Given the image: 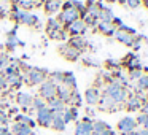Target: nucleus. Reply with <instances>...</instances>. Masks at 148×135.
<instances>
[{"label": "nucleus", "instance_id": "obj_51", "mask_svg": "<svg viewBox=\"0 0 148 135\" xmlns=\"http://www.w3.org/2000/svg\"><path fill=\"white\" fill-rule=\"evenodd\" d=\"M10 135H11V134H10Z\"/></svg>", "mask_w": 148, "mask_h": 135}, {"label": "nucleus", "instance_id": "obj_46", "mask_svg": "<svg viewBox=\"0 0 148 135\" xmlns=\"http://www.w3.org/2000/svg\"><path fill=\"white\" fill-rule=\"evenodd\" d=\"M107 3H116V0H105Z\"/></svg>", "mask_w": 148, "mask_h": 135}, {"label": "nucleus", "instance_id": "obj_18", "mask_svg": "<svg viewBox=\"0 0 148 135\" xmlns=\"http://www.w3.org/2000/svg\"><path fill=\"white\" fill-rule=\"evenodd\" d=\"M97 30H99L100 33H103V35L107 37H113L116 32V27L113 26L112 22H103V21H99L97 22Z\"/></svg>", "mask_w": 148, "mask_h": 135}, {"label": "nucleus", "instance_id": "obj_7", "mask_svg": "<svg viewBox=\"0 0 148 135\" xmlns=\"http://www.w3.org/2000/svg\"><path fill=\"white\" fill-rule=\"evenodd\" d=\"M92 134V119L91 118H83L81 121L77 122L75 125V135H91Z\"/></svg>", "mask_w": 148, "mask_h": 135}, {"label": "nucleus", "instance_id": "obj_3", "mask_svg": "<svg viewBox=\"0 0 148 135\" xmlns=\"http://www.w3.org/2000/svg\"><path fill=\"white\" fill-rule=\"evenodd\" d=\"M46 70L42 68H29L26 72V75L23 76V81H26L27 86H37V84H42L43 81H46Z\"/></svg>", "mask_w": 148, "mask_h": 135}, {"label": "nucleus", "instance_id": "obj_49", "mask_svg": "<svg viewBox=\"0 0 148 135\" xmlns=\"http://www.w3.org/2000/svg\"><path fill=\"white\" fill-rule=\"evenodd\" d=\"M91 135H97V134H94V132H92V134H91Z\"/></svg>", "mask_w": 148, "mask_h": 135}, {"label": "nucleus", "instance_id": "obj_24", "mask_svg": "<svg viewBox=\"0 0 148 135\" xmlns=\"http://www.w3.org/2000/svg\"><path fill=\"white\" fill-rule=\"evenodd\" d=\"M113 18H115L113 11L110 10L108 7L102 5V8H100V14H99V21H103V22H112Z\"/></svg>", "mask_w": 148, "mask_h": 135}, {"label": "nucleus", "instance_id": "obj_45", "mask_svg": "<svg viewBox=\"0 0 148 135\" xmlns=\"http://www.w3.org/2000/svg\"><path fill=\"white\" fill-rule=\"evenodd\" d=\"M138 135H148V130H145V129H142V130H137Z\"/></svg>", "mask_w": 148, "mask_h": 135}, {"label": "nucleus", "instance_id": "obj_10", "mask_svg": "<svg viewBox=\"0 0 148 135\" xmlns=\"http://www.w3.org/2000/svg\"><path fill=\"white\" fill-rule=\"evenodd\" d=\"M143 99L145 97L137 95V94H132V95H129L127 100H126L124 108L127 110V111H140L142 103H143Z\"/></svg>", "mask_w": 148, "mask_h": 135}, {"label": "nucleus", "instance_id": "obj_37", "mask_svg": "<svg viewBox=\"0 0 148 135\" xmlns=\"http://www.w3.org/2000/svg\"><path fill=\"white\" fill-rule=\"evenodd\" d=\"M147 118H148V115H145V113H138L137 118H135V122H137V125H143L145 122H147Z\"/></svg>", "mask_w": 148, "mask_h": 135}, {"label": "nucleus", "instance_id": "obj_5", "mask_svg": "<svg viewBox=\"0 0 148 135\" xmlns=\"http://www.w3.org/2000/svg\"><path fill=\"white\" fill-rule=\"evenodd\" d=\"M38 92H40V97H42L45 102H49L51 99H54V97L58 95V86H56L51 80H46L40 84Z\"/></svg>", "mask_w": 148, "mask_h": 135}, {"label": "nucleus", "instance_id": "obj_47", "mask_svg": "<svg viewBox=\"0 0 148 135\" xmlns=\"http://www.w3.org/2000/svg\"><path fill=\"white\" fill-rule=\"evenodd\" d=\"M143 5H145V7L148 8V0H143Z\"/></svg>", "mask_w": 148, "mask_h": 135}, {"label": "nucleus", "instance_id": "obj_14", "mask_svg": "<svg viewBox=\"0 0 148 135\" xmlns=\"http://www.w3.org/2000/svg\"><path fill=\"white\" fill-rule=\"evenodd\" d=\"M43 8H45L46 14L53 16V14L59 13V11L62 10V0H45Z\"/></svg>", "mask_w": 148, "mask_h": 135}, {"label": "nucleus", "instance_id": "obj_6", "mask_svg": "<svg viewBox=\"0 0 148 135\" xmlns=\"http://www.w3.org/2000/svg\"><path fill=\"white\" fill-rule=\"evenodd\" d=\"M51 122H53V111L48 106H45V108L37 111V124L38 125H42V127H51Z\"/></svg>", "mask_w": 148, "mask_h": 135}, {"label": "nucleus", "instance_id": "obj_35", "mask_svg": "<svg viewBox=\"0 0 148 135\" xmlns=\"http://www.w3.org/2000/svg\"><path fill=\"white\" fill-rule=\"evenodd\" d=\"M10 61H11V59L8 57L7 54H2V56H0V72H3L5 68L10 65Z\"/></svg>", "mask_w": 148, "mask_h": 135}, {"label": "nucleus", "instance_id": "obj_44", "mask_svg": "<svg viewBox=\"0 0 148 135\" xmlns=\"http://www.w3.org/2000/svg\"><path fill=\"white\" fill-rule=\"evenodd\" d=\"M121 135H138L137 130H132V132H126V134H121Z\"/></svg>", "mask_w": 148, "mask_h": 135}, {"label": "nucleus", "instance_id": "obj_16", "mask_svg": "<svg viewBox=\"0 0 148 135\" xmlns=\"http://www.w3.org/2000/svg\"><path fill=\"white\" fill-rule=\"evenodd\" d=\"M5 78H7V84H8V86H11V87H19L21 83H23V75H21L19 68L14 70L13 73L7 75Z\"/></svg>", "mask_w": 148, "mask_h": 135}, {"label": "nucleus", "instance_id": "obj_25", "mask_svg": "<svg viewBox=\"0 0 148 135\" xmlns=\"http://www.w3.org/2000/svg\"><path fill=\"white\" fill-rule=\"evenodd\" d=\"M69 45L73 46V48H77L78 51H83V49L88 46V42H86V38H83V37H72V40L69 42Z\"/></svg>", "mask_w": 148, "mask_h": 135}, {"label": "nucleus", "instance_id": "obj_50", "mask_svg": "<svg viewBox=\"0 0 148 135\" xmlns=\"http://www.w3.org/2000/svg\"><path fill=\"white\" fill-rule=\"evenodd\" d=\"M142 2H143V0H142Z\"/></svg>", "mask_w": 148, "mask_h": 135}, {"label": "nucleus", "instance_id": "obj_26", "mask_svg": "<svg viewBox=\"0 0 148 135\" xmlns=\"http://www.w3.org/2000/svg\"><path fill=\"white\" fill-rule=\"evenodd\" d=\"M64 86H67L69 89H72V91H75L77 89V78H75V75L72 73V72H65V75H64Z\"/></svg>", "mask_w": 148, "mask_h": 135}, {"label": "nucleus", "instance_id": "obj_15", "mask_svg": "<svg viewBox=\"0 0 148 135\" xmlns=\"http://www.w3.org/2000/svg\"><path fill=\"white\" fill-rule=\"evenodd\" d=\"M61 54L64 56L67 61H77L78 57H80V54H81V51H78L77 48H73V46H70V45H65V46H62L61 48Z\"/></svg>", "mask_w": 148, "mask_h": 135}, {"label": "nucleus", "instance_id": "obj_11", "mask_svg": "<svg viewBox=\"0 0 148 135\" xmlns=\"http://www.w3.org/2000/svg\"><path fill=\"white\" fill-rule=\"evenodd\" d=\"M99 106H100V110H103V111H116L118 108H121V105H118V103H116L115 100L112 99V97L107 95V94L100 95V99H99Z\"/></svg>", "mask_w": 148, "mask_h": 135}, {"label": "nucleus", "instance_id": "obj_48", "mask_svg": "<svg viewBox=\"0 0 148 135\" xmlns=\"http://www.w3.org/2000/svg\"><path fill=\"white\" fill-rule=\"evenodd\" d=\"M37 3H38V7H40V5L43 3V0H38V2H37Z\"/></svg>", "mask_w": 148, "mask_h": 135}, {"label": "nucleus", "instance_id": "obj_36", "mask_svg": "<svg viewBox=\"0 0 148 135\" xmlns=\"http://www.w3.org/2000/svg\"><path fill=\"white\" fill-rule=\"evenodd\" d=\"M107 65H108L110 68H113V70H119V67H121V62L116 61V59H108V61H107Z\"/></svg>", "mask_w": 148, "mask_h": 135}, {"label": "nucleus", "instance_id": "obj_32", "mask_svg": "<svg viewBox=\"0 0 148 135\" xmlns=\"http://www.w3.org/2000/svg\"><path fill=\"white\" fill-rule=\"evenodd\" d=\"M64 75H65V72H53L49 80H51L56 86H61V84L64 83Z\"/></svg>", "mask_w": 148, "mask_h": 135}, {"label": "nucleus", "instance_id": "obj_33", "mask_svg": "<svg viewBox=\"0 0 148 135\" xmlns=\"http://www.w3.org/2000/svg\"><path fill=\"white\" fill-rule=\"evenodd\" d=\"M18 45H23V43H19V40L14 37V32H11L10 33V37L7 38V48L10 49V51H13L14 48H16Z\"/></svg>", "mask_w": 148, "mask_h": 135}, {"label": "nucleus", "instance_id": "obj_38", "mask_svg": "<svg viewBox=\"0 0 148 135\" xmlns=\"http://www.w3.org/2000/svg\"><path fill=\"white\" fill-rule=\"evenodd\" d=\"M126 5L129 8H132V10H135V8H138L142 5V0H126Z\"/></svg>", "mask_w": 148, "mask_h": 135}, {"label": "nucleus", "instance_id": "obj_17", "mask_svg": "<svg viewBox=\"0 0 148 135\" xmlns=\"http://www.w3.org/2000/svg\"><path fill=\"white\" fill-rule=\"evenodd\" d=\"M16 102L19 106L23 108H32V102H34V97L27 92H18L16 95Z\"/></svg>", "mask_w": 148, "mask_h": 135}, {"label": "nucleus", "instance_id": "obj_20", "mask_svg": "<svg viewBox=\"0 0 148 135\" xmlns=\"http://www.w3.org/2000/svg\"><path fill=\"white\" fill-rule=\"evenodd\" d=\"M11 134L13 135H34V132L29 125H24L21 122H14L13 127H11Z\"/></svg>", "mask_w": 148, "mask_h": 135}, {"label": "nucleus", "instance_id": "obj_39", "mask_svg": "<svg viewBox=\"0 0 148 135\" xmlns=\"http://www.w3.org/2000/svg\"><path fill=\"white\" fill-rule=\"evenodd\" d=\"M142 75H143V72H142V70H131V72H129V78L134 80V81H137Z\"/></svg>", "mask_w": 148, "mask_h": 135}, {"label": "nucleus", "instance_id": "obj_40", "mask_svg": "<svg viewBox=\"0 0 148 135\" xmlns=\"http://www.w3.org/2000/svg\"><path fill=\"white\" fill-rule=\"evenodd\" d=\"M5 87H8L7 78H5V73H3V72H0V89H5Z\"/></svg>", "mask_w": 148, "mask_h": 135}, {"label": "nucleus", "instance_id": "obj_23", "mask_svg": "<svg viewBox=\"0 0 148 135\" xmlns=\"http://www.w3.org/2000/svg\"><path fill=\"white\" fill-rule=\"evenodd\" d=\"M70 94H72V89H69L67 86H64V84L58 86V95L56 97H58L61 102L69 103V100H70Z\"/></svg>", "mask_w": 148, "mask_h": 135}, {"label": "nucleus", "instance_id": "obj_31", "mask_svg": "<svg viewBox=\"0 0 148 135\" xmlns=\"http://www.w3.org/2000/svg\"><path fill=\"white\" fill-rule=\"evenodd\" d=\"M69 105H70V106H75V108L81 106V95H80V92H78L77 89L72 91V94H70V100H69Z\"/></svg>", "mask_w": 148, "mask_h": 135}, {"label": "nucleus", "instance_id": "obj_42", "mask_svg": "<svg viewBox=\"0 0 148 135\" xmlns=\"http://www.w3.org/2000/svg\"><path fill=\"white\" fill-rule=\"evenodd\" d=\"M0 135H10V130H8L7 125H0Z\"/></svg>", "mask_w": 148, "mask_h": 135}, {"label": "nucleus", "instance_id": "obj_30", "mask_svg": "<svg viewBox=\"0 0 148 135\" xmlns=\"http://www.w3.org/2000/svg\"><path fill=\"white\" fill-rule=\"evenodd\" d=\"M16 122H21V124H24V125H29L30 129L35 127V121H34L29 115H16Z\"/></svg>", "mask_w": 148, "mask_h": 135}, {"label": "nucleus", "instance_id": "obj_21", "mask_svg": "<svg viewBox=\"0 0 148 135\" xmlns=\"http://www.w3.org/2000/svg\"><path fill=\"white\" fill-rule=\"evenodd\" d=\"M65 122L62 119V113H53V122H51V127L58 132H64L65 130Z\"/></svg>", "mask_w": 148, "mask_h": 135}, {"label": "nucleus", "instance_id": "obj_4", "mask_svg": "<svg viewBox=\"0 0 148 135\" xmlns=\"http://www.w3.org/2000/svg\"><path fill=\"white\" fill-rule=\"evenodd\" d=\"M77 19H80V14H78V11L72 7L70 2L62 3V13L59 14V22L65 24V26H70V24L75 22Z\"/></svg>", "mask_w": 148, "mask_h": 135}, {"label": "nucleus", "instance_id": "obj_13", "mask_svg": "<svg viewBox=\"0 0 148 135\" xmlns=\"http://www.w3.org/2000/svg\"><path fill=\"white\" fill-rule=\"evenodd\" d=\"M99 99H100V92L96 86L88 87V89L84 91V100H86L88 105H91V106L97 105V103H99Z\"/></svg>", "mask_w": 148, "mask_h": 135}, {"label": "nucleus", "instance_id": "obj_8", "mask_svg": "<svg viewBox=\"0 0 148 135\" xmlns=\"http://www.w3.org/2000/svg\"><path fill=\"white\" fill-rule=\"evenodd\" d=\"M113 37H115L116 42H119L124 46H129V48H132V46L135 45V40H137V35H131V33L124 32V30H119V29H116V32Z\"/></svg>", "mask_w": 148, "mask_h": 135}, {"label": "nucleus", "instance_id": "obj_2", "mask_svg": "<svg viewBox=\"0 0 148 135\" xmlns=\"http://www.w3.org/2000/svg\"><path fill=\"white\" fill-rule=\"evenodd\" d=\"M11 18H13L16 22L24 24V26H37V24H38V18H37L34 13L26 11V10H21V8H18V7L13 8Z\"/></svg>", "mask_w": 148, "mask_h": 135}, {"label": "nucleus", "instance_id": "obj_9", "mask_svg": "<svg viewBox=\"0 0 148 135\" xmlns=\"http://www.w3.org/2000/svg\"><path fill=\"white\" fill-rule=\"evenodd\" d=\"M118 130L121 132V134H126V132H132L135 130V127H137V122H135V118H132V116H124V118H121L118 121Z\"/></svg>", "mask_w": 148, "mask_h": 135}, {"label": "nucleus", "instance_id": "obj_22", "mask_svg": "<svg viewBox=\"0 0 148 135\" xmlns=\"http://www.w3.org/2000/svg\"><path fill=\"white\" fill-rule=\"evenodd\" d=\"M46 106H48V108L51 110L53 113H64V110L67 108V106H65V103L61 102L58 97H54V99L49 100V102L46 103Z\"/></svg>", "mask_w": 148, "mask_h": 135}, {"label": "nucleus", "instance_id": "obj_29", "mask_svg": "<svg viewBox=\"0 0 148 135\" xmlns=\"http://www.w3.org/2000/svg\"><path fill=\"white\" fill-rule=\"evenodd\" d=\"M135 89H137V92H145V91H148V75L147 73H143L137 80V86H135Z\"/></svg>", "mask_w": 148, "mask_h": 135}, {"label": "nucleus", "instance_id": "obj_12", "mask_svg": "<svg viewBox=\"0 0 148 135\" xmlns=\"http://www.w3.org/2000/svg\"><path fill=\"white\" fill-rule=\"evenodd\" d=\"M86 29H88V26L81 19H77L75 22H72L70 26H67V30L72 37H81L86 32Z\"/></svg>", "mask_w": 148, "mask_h": 135}, {"label": "nucleus", "instance_id": "obj_19", "mask_svg": "<svg viewBox=\"0 0 148 135\" xmlns=\"http://www.w3.org/2000/svg\"><path fill=\"white\" fill-rule=\"evenodd\" d=\"M62 119H64L65 124H69V122H72V121H77L78 119V108H75V106H67V108L64 110V113H62Z\"/></svg>", "mask_w": 148, "mask_h": 135}, {"label": "nucleus", "instance_id": "obj_28", "mask_svg": "<svg viewBox=\"0 0 148 135\" xmlns=\"http://www.w3.org/2000/svg\"><path fill=\"white\" fill-rule=\"evenodd\" d=\"M108 129H112L108 124H107L105 121H92V132L94 134H102V132L108 130Z\"/></svg>", "mask_w": 148, "mask_h": 135}, {"label": "nucleus", "instance_id": "obj_34", "mask_svg": "<svg viewBox=\"0 0 148 135\" xmlns=\"http://www.w3.org/2000/svg\"><path fill=\"white\" fill-rule=\"evenodd\" d=\"M45 106H46V102L42 99V97H37V99H34V102H32V108H34V110H37V111H38V110L45 108Z\"/></svg>", "mask_w": 148, "mask_h": 135}, {"label": "nucleus", "instance_id": "obj_27", "mask_svg": "<svg viewBox=\"0 0 148 135\" xmlns=\"http://www.w3.org/2000/svg\"><path fill=\"white\" fill-rule=\"evenodd\" d=\"M14 3L18 5V8L21 10H32V8L37 7V0H13Z\"/></svg>", "mask_w": 148, "mask_h": 135}, {"label": "nucleus", "instance_id": "obj_1", "mask_svg": "<svg viewBox=\"0 0 148 135\" xmlns=\"http://www.w3.org/2000/svg\"><path fill=\"white\" fill-rule=\"evenodd\" d=\"M103 94H107L108 97H112V99L115 100L118 105H121V106H124L127 97L131 95L129 91H127V87L121 86L118 81H110V83H107L105 89H103Z\"/></svg>", "mask_w": 148, "mask_h": 135}, {"label": "nucleus", "instance_id": "obj_41", "mask_svg": "<svg viewBox=\"0 0 148 135\" xmlns=\"http://www.w3.org/2000/svg\"><path fill=\"white\" fill-rule=\"evenodd\" d=\"M8 122V116L5 113H0V125H7Z\"/></svg>", "mask_w": 148, "mask_h": 135}, {"label": "nucleus", "instance_id": "obj_43", "mask_svg": "<svg viewBox=\"0 0 148 135\" xmlns=\"http://www.w3.org/2000/svg\"><path fill=\"white\" fill-rule=\"evenodd\" d=\"M5 14H7V11H5V8H3V7H0V18H3Z\"/></svg>", "mask_w": 148, "mask_h": 135}]
</instances>
